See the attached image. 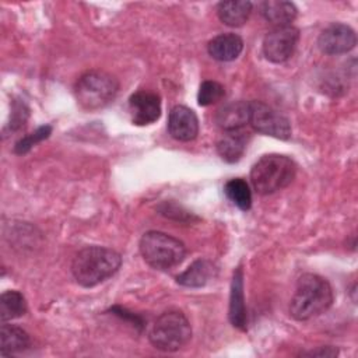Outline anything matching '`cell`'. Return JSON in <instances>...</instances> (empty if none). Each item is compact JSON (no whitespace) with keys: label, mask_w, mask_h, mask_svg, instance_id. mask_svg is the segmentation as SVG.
Instances as JSON below:
<instances>
[{"label":"cell","mask_w":358,"mask_h":358,"mask_svg":"<svg viewBox=\"0 0 358 358\" xmlns=\"http://www.w3.org/2000/svg\"><path fill=\"white\" fill-rule=\"evenodd\" d=\"M260 14L266 21L275 27L291 25L296 17V7L291 1L285 0H266L259 4Z\"/></svg>","instance_id":"9a60e30c"},{"label":"cell","mask_w":358,"mask_h":358,"mask_svg":"<svg viewBox=\"0 0 358 358\" xmlns=\"http://www.w3.org/2000/svg\"><path fill=\"white\" fill-rule=\"evenodd\" d=\"M337 354H338V351L334 347H320L319 350L303 352L302 355H309V357H334Z\"/></svg>","instance_id":"cb8c5ba5"},{"label":"cell","mask_w":358,"mask_h":358,"mask_svg":"<svg viewBox=\"0 0 358 358\" xmlns=\"http://www.w3.org/2000/svg\"><path fill=\"white\" fill-rule=\"evenodd\" d=\"M242 49H243L242 38L232 32L220 34L214 36L207 45L208 55L218 62L235 60L241 55Z\"/></svg>","instance_id":"4fadbf2b"},{"label":"cell","mask_w":358,"mask_h":358,"mask_svg":"<svg viewBox=\"0 0 358 358\" xmlns=\"http://www.w3.org/2000/svg\"><path fill=\"white\" fill-rule=\"evenodd\" d=\"M148 338L157 350L173 352L189 343L192 338V326L182 312L166 310L155 319Z\"/></svg>","instance_id":"8992f818"},{"label":"cell","mask_w":358,"mask_h":358,"mask_svg":"<svg viewBox=\"0 0 358 358\" xmlns=\"http://www.w3.org/2000/svg\"><path fill=\"white\" fill-rule=\"evenodd\" d=\"M229 322L234 327L246 330V308L243 298V275L242 268L238 267L234 271L232 284H231V296H229Z\"/></svg>","instance_id":"5bb4252c"},{"label":"cell","mask_w":358,"mask_h":358,"mask_svg":"<svg viewBox=\"0 0 358 358\" xmlns=\"http://www.w3.org/2000/svg\"><path fill=\"white\" fill-rule=\"evenodd\" d=\"M357 35L355 31L345 24H330L326 27L319 38L317 46L326 55H343L355 48Z\"/></svg>","instance_id":"9c48e42d"},{"label":"cell","mask_w":358,"mask_h":358,"mask_svg":"<svg viewBox=\"0 0 358 358\" xmlns=\"http://www.w3.org/2000/svg\"><path fill=\"white\" fill-rule=\"evenodd\" d=\"M224 192L227 194V197L241 210L248 211L252 206V193L249 189V185L241 179V178H235L231 179L225 183L224 186Z\"/></svg>","instance_id":"44dd1931"},{"label":"cell","mask_w":358,"mask_h":358,"mask_svg":"<svg viewBox=\"0 0 358 358\" xmlns=\"http://www.w3.org/2000/svg\"><path fill=\"white\" fill-rule=\"evenodd\" d=\"M248 144V134L242 130L225 131L217 141V152L225 162H236L242 158Z\"/></svg>","instance_id":"2e32d148"},{"label":"cell","mask_w":358,"mask_h":358,"mask_svg":"<svg viewBox=\"0 0 358 358\" xmlns=\"http://www.w3.org/2000/svg\"><path fill=\"white\" fill-rule=\"evenodd\" d=\"M225 94V88L222 84L214 80H206L200 84L197 92V102L200 106H208L218 102Z\"/></svg>","instance_id":"7402d4cb"},{"label":"cell","mask_w":358,"mask_h":358,"mask_svg":"<svg viewBox=\"0 0 358 358\" xmlns=\"http://www.w3.org/2000/svg\"><path fill=\"white\" fill-rule=\"evenodd\" d=\"M168 131L178 141H192L199 134V119L196 113L185 106L176 105L169 112Z\"/></svg>","instance_id":"8fae6325"},{"label":"cell","mask_w":358,"mask_h":358,"mask_svg":"<svg viewBox=\"0 0 358 358\" xmlns=\"http://www.w3.org/2000/svg\"><path fill=\"white\" fill-rule=\"evenodd\" d=\"M129 112L131 122L137 126L154 123L161 115V98L151 91H137L129 98Z\"/></svg>","instance_id":"30bf717a"},{"label":"cell","mask_w":358,"mask_h":358,"mask_svg":"<svg viewBox=\"0 0 358 358\" xmlns=\"http://www.w3.org/2000/svg\"><path fill=\"white\" fill-rule=\"evenodd\" d=\"M333 302V289L326 278L306 273L298 278L289 302V315L295 320H309L326 312Z\"/></svg>","instance_id":"6da1fadb"},{"label":"cell","mask_w":358,"mask_h":358,"mask_svg":"<svg viewBox=\"0 0 358 358\" xmlns=\"http://www.w3.org/2000/svg\"><path fill=\"white\" fill-rule=\"evenodd\" d=\"M214 271L213 263L206 259H199L192 263L183 273L176 277V281L183 287L199 288L207 284Z\"/></svg>","instance_id":"d6986e66"},{"label":"cell","mask_w":358,"mask_h":358,"mask_svg":"<svg viewBox=\"0 0 358 358\" xmlns=\"http://www.w3.org/2000/svg\"><path fill=\"white\" fill-rule=\"evenodd\" d=\"M299 31L292 25L275 27L263 39V53L273 63L288 60L298 43Z\"/></svg>","instance_id":"ba28073f"},{"label":"cell","mask_w":358,"mask_h":358,"mask_svg":"<svg viewBox=\"0 0 358 358\" xmlns=\"http://www.w3.org/2000/svg\"><path fill=\"white\" fill-rule=\"evenodd\" d=\"M215 122L224 131L242 130L249 123V102L235 101L224 105L217 112Z\"/></svg>","instance_id":"7c38bea8"},{"label":"cell","mask_w":358,"mask_h":358,"mask_svg":"<svg viewBox=\"0 0 358 358\" xmlns=\"http://www.w3.org/2000/svg\"><path fill=\"white\" fill-rule=\"evenodd\" d=\"M249 123L252 127L264 136L280 140L291 137V123L278 110L262 101L249 102Z\"/></svg>","instance_id":"52a82bcc"},{"label":"cell","mask_w":358,"mask_h":358,"mask_svg":"<svg viewBox=\"0 0 358 358\" xmlns=\"http://www.w3.org/2000/svg\"><path fill=\"white\" fill-rule=\"evenodd\" d=\"M31 340L28 333L14 324H7L3 322L0 329V352L1 355H11L25 350Z\"/></svg>","instance_id":"ac0fdd59"},{"label":"cell","mask_w":358,"mask_h":358,"mask_svg":"<svg viewBox=\"0 0 358 358\" xmlns=\"http://www.w3.org/2000/svg\"><path fill=\"white\" fill-rule=\"evenodd\" d=\"M120 255L103 246H87L78 250L71 263V273L83 287H95L112 277L120 267Z\"/></svg>","instance_id":"7a4b0ae2"},{"label":"cell","mask_w":358,"mask_h":358,"mask_svg":"<svg viewBox=\"0 0 358 358\" xmlns=\"http://www.w3.org/2000/svg\"><path fill=\"white\" fill-rule=\"evenodd\" d=\"M119 91L115 76L102 70H90L76 83L74 95L85 110H96L112 102Z\"/></svg>","instance_id":"277c9868"},{"label":"cell","mask_w":358,"mask_h":358,"mask_svg":"<svg viewBox=\"0 0 358 358\" xmlns=\"http://www.w3.org/2000/svg\"><path fill=\"white\" fill-rule=\"evenodd\" d=\"M27 312V302L21 292L6 291L0 298V317L3 322L21 317Z\"/></svg>","instance_id":"ffe728a7"},{"label":"cell","mask_w":358,"mask_h":358,"mask_svg":"<svg viewBox=\"0 0 358 358\" xmlns=\"http://www.w3.org/2000/svg\"><path fill=\"white\" fill-rule=\"evenodd\" d=\"M252 7L253 4L249 0H227L218 3L217 14L225 25L241 27L248 21Z\"/></svg>","instance_id":"e0dca14e"},{"label":"cell","mask_w":358,"mask_h":358,"mask_svg":"<svg viewBox=\"0 0 358 358\" xmlns=\"http://www.w3.org/2000/svg\"><path fill=\"white\" fill-rule=\"evenodd\" d=\"M138 248L144 262L157 270H169L178 266L186 255L182 241L161 231L145 232Z\"/></svg>","instance_id":"5b68a950"},{"label":"cell","mask_w":358,"mask_h":358,"mask_svg":"<svg viewBox=\"0 0 358 358\" xmlns=\"http://www.w3.org/2000/svg\"><path fill=\"white\" fill-rule=\"evenodd\" d=\"M50 133H52V127H50L49 124L41 126V127L36 129L34 133L25 136V137L21 138L20 141H17L15 145H14V152H15V154H20V155L28 152L36 143H39V141L48 138Z\"/></svg>","instance_id":"603a6c76"},{"label":"cell","mask_w":358,"mask_h":358,"mask_svg":"<svg viewBox=\"0 0 358 358\" xmlns=\"http://www.w3.org/2000/svg\"><path fill=\"white\" fill-rule=\"evenodd\" d=\"M295 162L281 154H267L259 158L250 169V182L256 193L273 194L287 187L295 178Z\"/></svg>","instance_id":"3957f363"}]
</instances>
